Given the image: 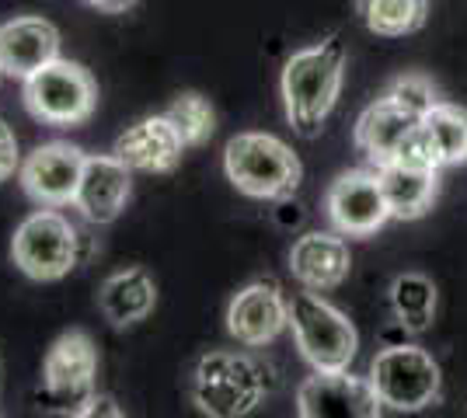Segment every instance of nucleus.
Segmentation results:
<instances>
[{"mask_svg": "<svg viewBox=\"0 0 467 418\" xmlns=\"http://www.w3.org/2000/svg\"><path fill=\"white\" fill-rule=\"evenodd\" d=\"M273 391L269 366L244 352L216 349L195 362L192 370V401L199 412L213 418L252 415Z\"/></svg>", "mask_w": 467, "mask_h": 418, "instance_id": "2", "label": "nucleus"}, {"mask_svg": "<svg viewBox=\"0 0 467 418\" xmlns=\"http://www.w3.org/2000/svg\"><path fill=\"white\" fill-rule=\"evenodd\" d=\"M296 412L304 418H377L384 404L370 377H352L349 370H314L296 391Z\"/></svg>", "mask_w": 467, "mask_h": 418, "instance_id": "10", "label": "nucleus"}, {"mask_svg": "<svg viewBox=\"0 0 467 418\" xmlns=\"http://www.w3.org/2000/svg\"><path fill=\"white\" fill-rule=\"evenodd\" d=\"M157 303V286L154 279L147 276V269H122L116 276L105 279L101 293H98V307L109 324L116 328H126V324H137L143 321Z\"/></svg>", "mask_w": 467, "mask_h": 418, "instance_id": "19", "label": "nucleus"}, {"mask_svg": "<svg viewBox=\"0 0 467 418\" xmlns=\"http://www.w3.org/2000/svg\"><path fill=\"white\" fill-rule=\"evenodd\" d=\"M384 95L388 98H394L401 108H409L411 116H426L429 108L440 101V95H436V84L426 77V74H401V77H394L384 87Z\"/></svg>", "mask_w": 467, "mask_h": 418, "instance_id": "24", "label": "nucleus"}, {"mask_svg": "<svg viewBox=\"0 0 467 418\" xmlns=\"http://www.w3.org/2000/svg\"><path fill=\"white\" fill-rule=\"evenodd\" d=\"M130 189H133L130 168L116 154L88 158L84 160L78 196H74V209H80V217L91 219V223H112L126 209Z\"/></svg>", "mask_w": 467, "mask_h": 418, "instance_id": "16", "label": "nucleus"}, {"mask_svg": "<svg viewBox=\"0 0 467 418\" xmlns=\"http://www.w3.org/2000/svg\"><path fill=\"white\" fill-rule=\"evenodd\" d=\"M95 373H98V349L88 331L70 328L63 331L42 362V383L46 394L63 404V412L84 415L88 401L95 398Z\"/></svg>", "mask_w": 467, "mask_h": 418, "instance_id": "8", "label": "nucleus"}, {"mask_svg": "<svg viewBox=\"0 0 467 418\" xmlns=\"http://www.w3.org/2000/svg\"><path fill=\"white\" fill-rule=\"evenodd\" d=\"M370 383L390 412H422L440 398V366L419 345H388L370 362Z\"/></svg>", "mask_w": 467, "mask_h": 418, "instance_id": "6", "label": "nucleus"}, {"mask_svg": "<svg viewBox=\"0 0 467 418\" xmlns=\"http://www.w3.org/2000/svg\"><path fill=\"white\" fill-rule=\"evenodd\" d=\"M11 259L28 279L39 282L63 279L78 265V230L67 217L53 213V206H46L21 219L11 240Z\"/></svg>", "mask_w": 467, "mask_h": 418, "instance_id": "7", "label": "nucleus"}, {"mask_svg": "<svg viewBox=\"0 0 467 418\" xmlns=\"http://www.w3.org/2000/svg\"><path fill=\"white\" fill-rule=\"evenodd\" d=\"M356 11L373 36L401 39L426 25L429 0H356Z\"/></svg>", "mask_w": 467, "mask_h": 418, "instance_id": "22", "label": "nucleus"}, {"mask_svg": "<svg viewBox=\"0 0 467 418\" xmlns=\"http://www.w3.org/2000/svg\"><path fill=\"white\" fill-rule=\"evenodd\" d=\"M384 196L390 206V219H419L432 209L440 196V168H422V164H405L390 160L377 168Z\"/></svg>", "mask_w": 467, "mask_h": 418, "instance_id": "18", "label": "nucleus"}, {"mask_svg": "<svg viewBox=\"0 0 467 418\" xmlns=\"http://www.w3.org/2000/svg\"><path fill=\"white\" fill-rule=\"evenodd\" d=\"M290 328V300L283 297V286L275 279L248 282L241 293H234L227 307V331L248 349L273 345Z\"/></svg>", "mask_w": 467, "mask_h": 418, "instance_id": "11", "label": "nucleus"}, {"mask_svg": "<svg viewBox=\"0 0 467 418\" xmlns=\"http://www.w3.org/2000/svg\"><path fill=\"white\" fill-rule=\"evenodd\" d=\"M349 269H352L349 244H346V238L338 230L335 234L307 230V234H300V238L293 240L290 272L304 290L328 293V290L342 286L349 279Z\"/></svg>", "mask_w": 467, "mask_h": 418, "instance_id": "13", "label": "nucleus"}, {"mask_svg": "<svg viewBox=\"0 0 467 418\" xmlns=\"http://www.w3.org/2000/svg\"><path fill=\"white\" fill-rule=\"evenodd\" d=\"M53 60H59V32L53 21L15 18L0 25V74L25 80Z\"/></svg>", "mask_w": 467, "mask_h": 418, "instance_id": "17", "label": "nucleus"}, {"mask_svg": "<svg viewBox=\"0 0 467 418\" xmlns=\"http://www.w3.org/2000/svg\"><path fill=\"white\" fill-rule=\"evenodd\" d=\"M290 331L300 356L307 359L314 370H349L356 349H359V335H356L352 321L342 311H335L325 297H317L314 290L293 293Z\"/></svg>", "mask_w": 467, "mask_h": 418, "instance_id": "4", "label": "nucleus"}, {"mask_svg": "<svg viewBox=\"0 0 467 418\" xmlns=\"http://www.w3.org/2000/svg\"><path fill=\"white\" fill-rule=\"evenodd\" d=\"M18 137L7 122L0 119V181H7L18 171Z\"/></svg>", "mask_w": 467, "mask_h": 418, "instance_id": "25", "label": "nucleus"}, {"mask_svg": "<svg viewBox=\"0 0 467 418\" xmlns=\"http://www.w3.org/2000/svg\"><path fill=\"white\" fill-rule=\"evenodd\" d=\"M84 415H122V408H116V401L109 398V394H95V398L88 401V408H84Z\"/></svg>", "mask_w": 467, "mask_h": 418, "instance_id": "26", "label": "nucleus"}, {"mask_svg": "<svg viewBox=\"0 0 467 418\" xmlns=\"http://www.w3.org/2000/svg\"><path fill=\"white\" fill-rule=\"evenodd\" d=\"M130 171H143V175H168L175 171L182 154H185V139L178 133V126L168 116H150V119L130 126L122 137L116 139L112 150Z\"/></svg>", "mask_w": 467, "mask_h": 418, "instance_id": "14", "label": "nucleus"}, {"mask_svg": "<svg viewBox=\"0 0 467 418\" xmlns=\"http://www.w3.org/2000/svg\"><path fill=\"white\" fill-rule=\"evenodd\" d=\"M223 171L248 199H290L304 178L300 158L273 133H237L223 150Z\"/></svg>", "mask_w": 467, "mask_h": 418, "instance_id": "3", "label": "nucleus"}, {"mask_svg": "<svg viewBox=\"0 0 467 418\" xmlns=\"http://www.w3.org/2000/svg\"><path fill=\"white\" fill-rule=\"evenodd\" d=\"M91 7H98V11H105V15H126L137 0H88Z\"/></svg>", "mask_w": 467, "mask_h": 418, "instance_id": "27", "label": "nucleus"}, {"mask_svg": "<svg viewBox=\"0 0 467 418\" xmlns=\"http://www.w3.org/2000/svg\"><path fill=\"white\" fill-rule=\"evenodd\" d=\"M325 209H328L331 227L342 238H370L390 219V206L384 196V185L377 168H359V171H346L328 185L325 196Z\"/></svg>", "mask_w": 467, "mask_h": 418, "instance_id": "9", "label": "nucleus"}, {"mask_svg": "<svg viewBox=\"0 0 467 418\" xmlns=\"http://www.w3.org/2000/svg\"><path fill=\"white\" fill-rule=\"evenodd\" d=\"M84 150L74 143H42L21 164V189L39 206H70L84 175Z\"/></svg>", "mask_w": 467, "mask_h": 418, "instance_id": "12", "label": "nucleus"}, {"mask_svg": "<svg viewBox=\"0 0 467 418\" xmlns=\"http://www.w3.org/2000/svg\"><path fill=\"white\" fill-rule=\"evenodd\" d=\"M342 80H346V49L338 36L296 49L286 60L279 91L296 137L314 139L321 133V126L328 122L331 108L342 95Z\"/></svg>", "mask_w": 467, "mask_h": 418, "instance_id": "1", "label": "nucleus"}, {"mask_svg": "<svg viewBox=\"0 0 467 418\" xmlns=\"http://www.w3.org/2000/svg\"><path fill=\"white\" fill-rule=\"evenodd\" d=\"M419 116H411L409 108H401L394 98L380 95L377 101H370L363 108V116L356 119V129H352V143L363 158L370 160L373 168L380 164H390L398 158V150L405 147V139L415 133L419 126Z\"/></svg>", "mask_w": 467, "mask_h": 418, "instance_id": "15", "label": "nucleus"}, {"mask_svg": "<svg viewBox=\"0 0 467 418\" xmlns=\"http://www.w3.org/2000/svg\"><path fill=\"white\" fill-rule=\"evenodd\" d=\"M390 307H394V318L405 331H411V335L429 331L432 318H436V286H432V279L422 276V272L398 276L394 286H390Z\"/></svg>", "mask_w": 467, "mask_h": 418, "instance_id": "21", "label": "nucleus"}, {"mask_svg": "<svg viewBox=\"0 0 467 418\" xmlns=\"http://www.w3.org/2000/svg\"><path fill=\"white\" fill-rule=\"evenodd\" d=\"M25 108L46 126H80L95 116V77L70 60H53L25 77Z\"/></svg>", "mask_w": 467, "mask_h": 418, "instance_id": "5", "label": "nucleus"}, {"mask_svg": "<svg viewBox=\"0 0 467 418\" xmlns=\"http://www.w3.org/2000/svg\"><path fill=\"white\" fill-rule=\"evenodd\" d=\"M164 116L178 126V133H182V139H185V147H202L216 129L213 105L202 98V95H195V91L178 95V98L168 105Z\"/></svg>", "mask_w": 467, "mask_h": 418, "instance_id": "23", "label": "nucleus"}, {"mask_svg": "<svg viewBox=\"0 0 467 418\" xmlns=\"http://www.w3.org/2000/svg\"><path fill=\"white\" fill-rule=\"evenodd\" d=\"M422 133H426L440 168L467 164V108L450 105V101H436L422 116Z\"/></svg>", "mask_w": 467, "mask_h": 418, "instance_id": "20", "label": "nucleus"}]
</instances>
